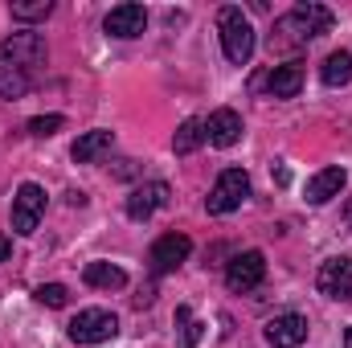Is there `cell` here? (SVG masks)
Masks as SVG:
<instances>
[{"label": "cell", "instance_id": "1", "mask_svg": "<svg viewBox=\"0 0 352 348\" xmlns=\"http://www.w3.org/2000/svg\"><path fill=\"white\" fill-rule=\"evenodd\" d=\"M45 70V37L21 29L0 41V98H21L37 87Z\"/></svg>", "mask_w": 352, "mask_h": 348}, {"label": "cell", "instance_id": "26", "mask_svg": "<svg viewBox=\"0 0 352 348\" xmlns=\"http://www.w3.org/2000/svg\"><path fill=\"white\" fill-rule=\"evenodd\" d=\"M344 348H352V328H349V332H344Z\"/></svg>", "mask_w": 352, "mask_h": 348}, {"label": "cell", "instance_id": "4", "mask_svg": "<svg viewBox=\"0 0 352 348\" xmlns=\"http://www.w3.org/2000/svg\"><path fill=\"white\" fill-rule=\"evenodd\" d=\"M246 197H250V176L242 173V168H226V173L217 176V184L209 188L205 209H209L213 217H226V213L242 209V201H246Z\"/></svg>", "mask_w": 352, "mask_h": 348}, {"label": "cell", "instance_id": "11", "mask_svg": "<svg viewBox=\"0 0 352 348\" xmlns=\"http://www.w3.org/2000/svg\"><path fill=\"white\" fill-rule=\"evenodd\" d=\"M242 115L238 111H230V107H221V111H213L209 119H205V140L213 144V148H234L238 140H242Z\"/></svg>", "mask_w": 352, "mask_h": 348}, {"label": "cell", "instance_id": "17", "mask_svg": "<svg viewBox=\"0 0 352 348\" xmlns=\"http://www.w3.org/2000/svg\"><path fill=\"white\" fill-rule=\"evenodd\" d=\"M82 279H87L90 287H98V291H119V287H127V274H123V266H115V262H87Z\"/></svg>", "mask_w": 352, "mask_h": 348}, {"label": "cell", "instance_id": "6", "mask_svg": "<svg viewBox=\"0 0 352 348\" xmlns=\"http://www.w3.org/2000/svg\"><path fill=\"white\" fill-rule=\"evenodd\" d=\"M70 340L74 345H102V340H111L115 332H119V320L111 316V312H102V307H87V312H78L74 320H70Z\"/></svg>", "mask_w": 352, "mask_h": 348}, {"label": "cell", "instance_id": "14", "mask_svg": "<svg viewBox=\"0 0 352 348\" xmlns=\"http://www.w3.org/2000/svg\"><path fill=\"white\" fill-rule=\"evenodd\" d=\"M266 90H270V98H295V94L303 90V66H299V62L274 66V70L266 74Z\"/></svg>", "mask_w": 352, "mask_h": 348}, {"label": "cell", "instance_id": "5", "mask_svg": "<svg viewBox=\"0 0 352 348\" xmlns=\"http://www.w3.org/2000/svg\"><path fill=\"white\" fill-rule=\"evenodd\" d=\"M41 217H45V188L29 180V184H21L16 197H12V230H16L21 238H29V234L41 226Z\"/></svg>", "mask_w": 352, "mask_h": 348}, {"label": "cell", "instance_id": "20", "mask_svg": "<svg viewBox=\"0 0 352 348\" xmlns=\"http://www.w3.org/2000/svg\"><path fill=\"white\" fill-rule=\"evenodd\" d=\"M50 12H54V0H16V4H12V17H16V21H25V25L45 21Z\"/></svg>", "mask_w": 352, "mask_h": 348}, {"label": "cell", "instance_id": "9", "mask_svg": "<svg viewBox=\"0 0 352 348\" xmlns=\"http://www.w3.org/2000/svg\"><path fill=\"white\" fill-rule=\"evenodd\" d=\"M168 197H173V188H168L164 180H148V184L131 188V197H127V217H131V221H148L156 209L168 205Z\"/></svg>", "mask_w": 352, "mask_h": 348}, {"label": "cell", "instance_id": "21", "mask_svg": "<svg viewBox=\"0 0 352 348\" xmlns=\"http://www.w3.org/2000/svg\"><path fill=\"white\" fill-rule=\"evenodd\" d=\"M176 324H180V345L192 348L197 340H201V324L192 320V312L188 307H176Z\"/></svg>", "mask_w": 352, "mask_h": 348}, {"label": "cell", "instance_id": "22", "mask_svg": "<svg viewBox=\"0 0 352 348\" xmlns=\"http://www.w3.org/2000/svg\"><path fill=\"white\" fill-rule=\"evenodd\" d=\"M62 127H66V119H62V115H37V119H29V135H37V140L58 135Z\"/></svg>", "mask_w": 352, "mask_h": 348}, {"label": "cell", "instance_id": "15", "mask_svg": "<svg viewBox=\"0 0 352 348\" xmlns=\"http://www.w3.org/2000/svg\"><path fill=\"white\" fill-rule=\"evenodd\" d=\"M344 184H349V173H344V168H320V173L307 180V201H311V205H324V201L340 197Z\"/></svg>", "mask_w": 352, "mask_h": 348}, {"label": "cell", "instance_id": "3", "mask_svg": "<svg viewBox=\"0 0 352 348\" xmlns=\"http://www.w3.org/2000/svg\"><path fill=\"white\" fill-rule=\"evenodd\" d=\"M217 33H221V50L234 66H246L254 58V25L242 8H234V4L217 8Z\"/></svg>", "mask_w": 352, "mask_h": 348}, {"label": "cell", "instance_id": "8", "mask_svg": "<svg viewBox=\"0 0 352 348\" xmlns=\"http://www.w3.org/2000/svg\"><path fill=\"white\" fill-rule=\"evenodd\" d=\"M316 287H320V295L349 303L352 299V259H328L320 266V274H316Z\"/></svg>", "mask_w": 352, "mask_h": 348}, {"label": "cell", "instance_id": "16", "mask_svg": "<svg viewBox=\"0 0 352 348\" xmlns=\"http://www.w3.org/2000/svg\"><path fill=\"white\" fill-rule=\"evenodd\" d=\"M111 144H115V135H111V131H102V127H94V131H87V135H78V140H74L70 156H74V164H94L98 156H107V152H111Z\"/></svg>", "mask_w": 352, "mask_h": 348}, {"label": "cell", "instance_id": "24", "mask_svg": "<svg viewBox=\"0 0 352 348\" xmlns=\"http://www.w3.org/2000/svg\"><path fill=\"white\" fill-rule=\"evenodd\" d=\"M8 250H12V242H8V234H0V262L8 259Z\"/></svg>", "mask_w": 352, "mask_h": 348}, {"label": "cell", "instance_id": "10", "mask_svg": "<svg viewBox=\"0 0 352 348\" xmlns=\"http://www.w3.org/2000/svg\"><path fill=\"white\" fill-rule=\"evenodd\" d=\"M102 29L111 33V37H140L144 29H148V8L144 4H115L111 12H107V21H102Z\"/></svg>", "mask_w": 352, "mask_h": 348}, {"label": "cell", "instance_id": "7", "mask_svg": "<svg viewBox=\"0 0 352 348\" xmlns=\"http://www.w3.org/2000/svg\"><path fill=\"white\" fill-rule=\"evenodd\" d=\"M266 279V259L263 250H242V254H234V259L226 262V287L230 291H254L258 283Z\"/></svg>", "mask_w": 352, "mask_h": 348}, {"label": "cell", "instance_id": "18", "mask_svg": "<svg viewBox=\"0 0 352 348\" xmlns=\"http://www.w3.org/2000/svg\"><path fill=\"white\" fill-rule=\"evenodd\" d=\"M320 78H324V87H349L352 83V54L349 50L328 54L324 66H320Z\"/></svg>", "mask_w": 352, "mask_h": 348}, {"label": "cell", "instance_id": "12", "mask_svg": "<svg viewBox=\"0 0 352 348\" xmlns=\"http://www.w3.org/2000/svg\"><path fill=\"white\" fill-rule=\"evenodd\" d=\"M307 340V320L299 312H287V316H274L266 324V345L270 348H299Z\"/></svg>", "mask_w": 352, "mask_h": 348}, {"label": "cell", "instance_id": "13", "mask_svg": "<svg viewBox=\"0 0 352 348\" xmlns=\"http://www.w3.org/2000/svg\"><path fill=\"white\" fill-rule=\"evenodd\" d=\"M188 250H192V242H188L184 234H164V238H156V246H152L148 262H152L156 274H168V270H176L180 262L188 259Z\"/></svg>", "mask_w": 352, "mask_h": 348}, {"label": "cell", "instance_id": "25", "mask_svg": "<svg viewBox=\"0 0 352 348\" xmlns=\"http://www.w3.org/2000/svg\"><path fill=\"white\" fill-rule=\"evenodd\" d=\"M344 221H349V226H352V201H349V205H344Z\"/></svg>", "mask_w": 352, "mask_h": 348}, {"label": "cell", "instance_id": "2", "mask_svg": "<svg viewBox=\"0 0 352 348\" xmlns=\"http://www.w3.org/2000/svg\"><path fill=\"white\" fill-rule=\"evenodd\" d=\"M332 8L328 4H316V0H307V4H295L287 17H278L274 21V45H307L311 37H320V33H328L332 29Z\"/></svg>", "mask_w": 352, "mask_h": 348}, {"label": "cell", "instance_id": "23", "mask_svg": "<svg viewBox=\"0 0 352 348\" xmlns=\"http://www.w3.org/2000/svg\"><path fill=\"white\" fill-rule=\"evenodd\" d=\"M66 299H70V291L62 283H41L37 287V303H45V307H66Z\"/></svg>", "mask_w": 352, "mask_h": 348}, {"label": "cell", "instance_id": "19", "mask_svg": "<svg viewBox=\"0 0 352 348\" xmlns=\"http://www.w3.org/2000/svg\"><path fill=\"white\" fill-rule=\"evenodd\" d=\"M201 144H205V119H184L173 135V152L176 156H188V152H197Z\"/></svg>", "mask_w": 352, "mask_h": 348}]
</instances>
